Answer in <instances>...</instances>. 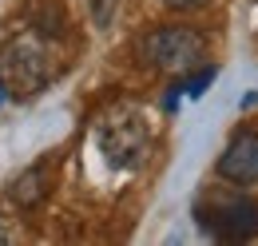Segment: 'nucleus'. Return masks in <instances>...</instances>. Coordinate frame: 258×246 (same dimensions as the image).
Wrapping results in <instances>:
<instances>
[{
    "instance_id": "f257e3e1",
    "label": "nucleus",
    "mask_w": 258,
    "mask_h": 246,
    "mask_svg": "<svg viewBox=\"0 0 258 246\" xmlns=\"http://www.w3.org/2000/svg\"><path fill=\"white\" fill-rule=\"evenodd\" d=\"M143 60L159 72H175V76H187L195 68H203L207 60V40L203 32L183 28V24H167V28H155L143 44H139Z\"/></svg>"
},
{
    "instance_id": "f03ea898",
    "label": "nucleus",
    "mask_w": 258,
    "mask_h": 246,
    "mask_svg": "<svg viewBox=\"0 0 258 246\" xmlns=\"http://www.w3.org/2000/svg\"><path fill=\"white\" fill-rule=\"evenodd\" d=\"M99 147L107 151L111 163H119V167L139 163V155L147 151V123H143V115L115 111L111 119L99 127Z\"/></svg>"
},
{
    "instance_id": "7ed1b4c3",
    "label": "nucleus",
    "mask_w": 258,
    "mask_h": 246,
    "mask_svg": "<svg viewBox=\"0 0 258 246\" xmlns=\"http://www.w3.org/2000/svg\"><path fill=\"white\" fill-rule=\"evenodd\" d=\"M8 76H12V84L24 95L40 92V88L48 84V76H52L48 48H44L40 40H32V36L12 40V44H8Z\"/></svg>"
},
{
    "instance_id": "20e7f679",
    "label": "nucleus",
    "mask_w": 258,
    "mask_h": 246,
    "mask_svg": "<svg viewBox=\"0 0 258 246\" xmlns=\"http://www.w3.org/2000/svg\"><path fill=\"white\" fill-rule=\"evenodd\" d=\"M203 226H207L215 238H226V242L254 238L258 234V203L254 199H226V203H215L211 215L203 218Z\"/></svg>"
},
{
    "instance_id": "39448f33",
    "label": "nucleus",
    "mask_w": 258,
    "mask_h": 246,
    "mask_svg": "<svg viewBox=\"0 0 258 246\" xmlns=\"http://www.w3.org/2000/svg\"><path fill=\"white\" fill-rule=\"evenodd\" d=\"M219 175L238 187L258 183V131H238L219 155Z\"/></svg>"
},
{
    "instance_id": "423d86ee",
    "label": "nucleus",
    "mask_w": 258,
    "mask_h": 246,
    "mask_svg": "<svg viewBox=\"0 0 258 246\" xmlns=\"http://www.w3.org/2000/svg\"><path fill=\"white\" fill-rule=\"evenodd\" d=\"M48 187H52V167L48 163H36V167H28L16 183H12V203H20V207H36L44 195H48Z\"/></svg>"
},
{
    "instance_id": "0eeeda50",
    "label": "nucleus",
    "mask_w": 258,
    "mask_h": 246,
    "mask_svg": "<svg viewBox=\"0 0 258 246\" xmlns=\"http://www.w3.org/2000/svg\"><path fill=\"white\" fill-rule=\"evenodd\" d=\"M167 8H203L207 0H163Z\"/></svg>"
},
{
    "instance_id": "6e6552de",
    "label": "nucleus",
    "mask_w": 258,
    "mask_h": 246,
    "mask_svg": "<svg viewBox=\"0 0 258 246\" xmlns=\"http://www.w3.org/2000/svg\"><path fill=\"white\" fill-rule=\"evenodd\" d=\"M4 95H8V88H4V80H0V103H4Z\"/></svg>"
},
{
    "instance_id": "1a4fd4ad",
    "label": "nucleus",
    "mask_w": 258,
    "mask_h": 246,
    "mask_svg": "<svg viewBox=\"0 0 258 246\" xmlns=\"http://www.w3.org/2000/svg\"><path fill=\"white\" fill-rule=\"evenodd\" d=\"M0 242H4V230H0Z\"/></svg>"
}]
</instances>
